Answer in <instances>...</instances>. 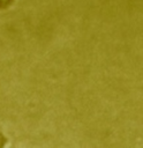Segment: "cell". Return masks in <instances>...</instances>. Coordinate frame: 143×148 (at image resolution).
Returning <instances> with one entry per match:
<instances>
[{
  "mask_svg": "<svg viewBox=\"0 0 143 148\" xmlns=\"http://www.w3.org/2000/svg\"><path fill=\"white\" fill-rule=\"evenodd\" d=\"M13 0H0V8H6Z\"/></svg>",
  "mask_w": 143,
  "mask_h": 148,
  "instance_id": "6da1fadb",
  "label": "cell"
},
{
  "mask_svg": "<svg viewBox=\"0 0 143 148\" xmlns=\"http://www.w3.org/2000/svg\"><path fill=\"white\" fill-rule=\"evenodd\" d=\"M5 142H6V140H5V138H3V135L0 133V147H2L3 145H5Z\"/></svg>",
  "mask_w": 143,
  "mask_h": 148,
  "instance_id": "7a4b0ae2",
  "label": "cell"
}]
</instances>
